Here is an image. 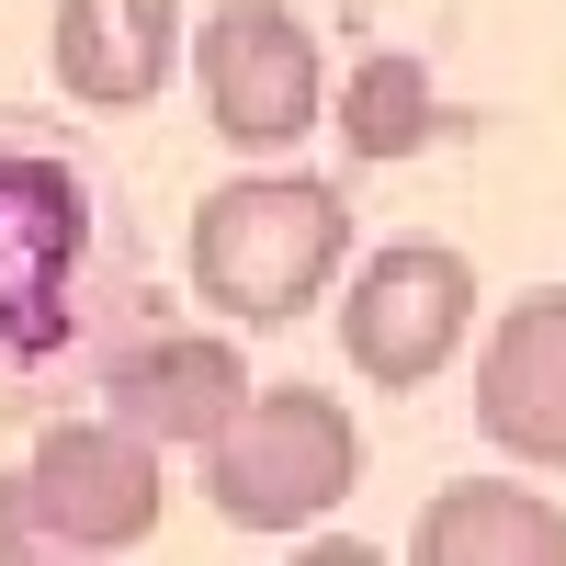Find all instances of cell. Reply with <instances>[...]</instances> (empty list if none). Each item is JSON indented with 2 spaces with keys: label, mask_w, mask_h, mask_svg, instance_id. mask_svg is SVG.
Returning <instances> with one entry per match:
<instances>
[{
  "label": "cell",
  "mask_w": 566,
  "mask_h": 566,
  "mask_svg": "<svg viewBox=\"0 0 566 566\" xmlns=\"http://www.w3.org/2000/svg\"><path fill=\"white\" fill-rule=\"evenodd\" d=\"M476 431L522 464H566V283H533L522 306H499L476 352Z\"/></svg>",
  "instance_id": "obj_8"
},
{
  "label": "cell",
  "mask_w": 566,
  "mask_h": 566,
  "mask_svg": "<svg viewBox=\"0 0 566 566\" xmlns=\"http://www.w3.org/2000/svg\"><path fill=\"white\" fill-rule=\"evenodd\" d=\"M159 317L125 181L80 136L0 114V419H57L103 397L125 340Z\"/></svg>",
  "instance_id": "obj_1"
},
{
  "label": "cell",
  "mask_w": 566,
  "mask_h": 566,
  "mask_svg": "<svg viewBox=\"0 0 566 566\" xmlns=\"http://www.w3.org/2000/svg\"><path fill=\"white\" fill-rule=\"evenodd\" d=\"M419 566H555L566 555V510L544 488H510V476H453L419 499L408 522Z\"/></svg>",
  "instance_id": "obj_10"
},
{
  "label": "cell",
  "mask_w": 566,
  "mask_h": 566,
  "mask_svg": "<svg viewBox=\"0 0 566 566\" xmlns=\"http://www.w3.org/2000/svg\"><path fill=\"white\" fill-rule=\"evenodd\" d=\"M103 408L114 419H136L159 453L170 442H216L227 419L250 408V363H239V340H216V328H136L125 340V363L103 374Z\"/></svg>",
  "instance_id": "obj_9"
},
{
  "label": "cell",
  "mask_w": 566,
  "mask_h": 566,
  "mask_svg": "<svg viewBox=\"0 0 566 566\" xmlns=\"http://www.w3.org/2000/svg\"><path fill=\"white\" fill-rule=\"evenodd\" d=\"M193 80H205V125L239 159H295L328 125V57L295 0H216L193 23Z\"/></svg>",
  "instance_id": "obj_5"
},
{
  "label": "cell",
  "mask_w": 566,
  "mask_h": 566,
  "mask_svg": "<svg viewBox=\"0 0 566 566\" xmlns=\"http://www.w3.org/2000/svg\"><path fill=\"white\" fill-rule=\"evenodd\" d=\"M340 250H352V205L340 181L317 170H239L193 205V295L227 317V328H295L328 283H340Z\"/></svg>",
  "instance_id": "obj_2"
},
{
  "label": "cell",
  "mask_w": 566,
  "mask_h": 566,
  "mask_svg": "<svg viewBox=\"0 0 566 566\" xmlns=\"http://www.w3.org/2000/svg\"><path fill=\"white\" fill-rule=\"evenodd\" d=\"M181 57H193V12L181 0H57V23H45V69H57V91L80 114L159 103Z\"/></svg>",
  "instance_id": "obj_7"
},
{
  "label": "cell",
  "mask_w": 566,
  "mask_h": 566,
  "mask_svg": "<svg viewBox=\"0 0 566 566\" xmlns=\"http://www.w3.org/2000/svg\"><path fill=\"white\" fill-rule=\"evenodd\" d=\"M352 476H363V431L328 386H250V408L205 442V510L261 544L328 522Z\"/></svg>",
  "instance_id": "obj_3"
},
{
  "label": "cell",
  "mask_w": 566,
  "mask_h": 566,
  "mask_svg": "<svg viewBox=\"0 0 566 566\" xmlns=\"http://www.w3.org/2000/svg\"><path fill=\"white\" fill-rule=\"evenodd\" d=\"M464 328H476V261L442 250V239H386L340 283V363L386 397L431 386L464 352Z\"/></svg>",
  "instance_id": "obj_6"
},
{
  "label": "cell",
  "mask_w": 566,
  "mask_h": 566,
  "mask_svg": "<svg viewBox=\"0 0 566 566\" xmlns=\"http://www.w3.org/2000/svg\"><path fill=\"white\" fill-rule=\"evenodd\" d=\"M159 442L136 431V419L91 408V419H34V453L23 476L0 488V510H12V544H45V555H125L159 533Z\"/></svg>",
  "instance_id": "obj_4"
},
{
  "label": "cell",
  "mask_w": 566,
  "mask_h": 566,
  "mask_svg": "<svg viewBox=\"0 0 566 566\" xmlns=\"http://www.w3.org/2000/svg\"><path fill=\"white\" fill-rule=\"evenodd\" d=\"M442 136V91H431V69L408 57V45H374V57L340 80V159H363V170H397V159H419Z\"/></svg>",
  "instance_id": "obj_11"
}]
</instances>
